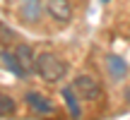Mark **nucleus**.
<instances>
[{
  "label": "nucleus",
  "instance_id": "f257e3e1",
  "mask_svg": "<svg viewBox=\"0 0 130 120\" xmlns=\"http://www.w3.org/2000/svg\"><path fill=\"white\" fill-rule=\"evenodd\" d=\"M34 72L48 84H56L68 74V67L56 53H41L36 55V63H34Z\"/></svg>",
  "mask_w": 130,
  "mask_h": 120
},
{
  "label": "nucleus",
  "instance_id": "f03ea898",
  "mask_svg": "<svg viewBox=\"0 0 130 120\" xmlns=\"http://www.w3.org/2000/svg\"><path fill=\"white\" fill-rule=\"evenodd\" d=\"M72 89L84 101H96V98H101V87H99V82L92 74H79V77H75Z\"/></svg>",
  "mask_w": 130,
  "mask_h": 120
},
{
  "label": "nucleus",
  "instance_id": "7ed1b4c3",
  "mask_svg": "<svg viewBox=\"0 0 130 120\" xmlns=\"http://www.w3.org/2000/svg\"><path fill=\"white\" fill-rule=\"evenodd\" d=\"M46 10L60 24H68L72 19V3L70 0H46Z\"/></svg>",
  "mask_w": 130,
  "mask_h": 120
},
{
  "label": "nucleus",
  "instance_id": "20e7f679",
  "mask_svg": "<svg viewBox=\"0 0 130 120\" xmlns=\"http://www.w3.org/2000/svg\"><path fill=\"white\" fill-rule=\"evenodd\" d=\"M41 14H43L41 0H22V3H19V17H22L27 24L41 22Z\"/></svg>",
  "mask_w": 130,
  "mask_h": 120
},
{
  "label": "nucleus",
  "instance_id": "39448f33",
  "mask_svg": "<svg viewBox=\"0 0 130 120\" xmlns=\"http://www.w3.org/2000/svg\"><path fill=\"white\" fill-rule=\"evenodd\" d=\"M24 101H27V106L31 108V111H36V113H53L51 98H46L43 94H39V91H29L27 96H24Z\"/></svg>",
  "mask_w": 130,
  "mask_h": 120
},
{
  "label": "nucleus",
  "instance_id": "423d86ee",
  "mask_svg": "<svg viewBox=\"0 0 130 120\" xmlns=\"http://www.w3.org/2000/svg\"><path fill=\"white\" fill-rule=\"evenodd\" d=\"M0 58H3L5 67H7V70H12V74H14V77L24 79V77H27V74H29L27 70L22 67V63H19V58L14 55V51H3V53H0Z\"/></svg>",
  "mask_w": 130,
  "mask_h": 120
},
{
  "label": "nucleus",
  "instance_id": "0eeeda50",
  "mask_svg": "<svg viewBox=\"0 0 130 120\" xmlns=\"http://www.w3.org/2000/svg\"><path fill=\"white\" fill-rule=\"evenodd\" d=\"M14 55L19 58V63H22V67L27 70V72H31V70H34L36 55H34V51L27 46V43H17V46H14Z\"/></svg>",
  "mask_w": 130,
  "mask_h": 120
},
{
  "label": "nucleus",
  "instance_id": "6e6552de",
  "mask_svg": "<svg viewBox=\"0 0 130 120\" xmlns=\"http://www.w3.org/2000/svg\"><path fill=\"white\" fill-rule=\"evenodd\" d=\"M106 67H108L113 79H123L128 74V63L123 58H118V55H108L106 58Z\"/></svg>",
  "mask_w": 130,
  "mask_h": 120
},
{
  "label": "nucleus",
  "instance_id": "1a4fd4ad",
  "mask_svg": "<svg viewBox=\"0 0 130 120\" xmlns=\"http://www.w3.org/2000/svg\"><path fill=\"white\" fill-rule=\"evenodd\" d=\"M75 89H70V87H65L63 89V98H65V106L70 108V113H72L75 118H82V108H79V103H77V96H75Z\"/></svg>",
  "mask_w": 130,
  "mask_h": 120
},
{
  "label": "nucleus",
  "instance_id": "9d476101",
  "mask_svg": "<svg viewBox=\"0 0 130 120\" xmlns=\"http://www.w3.org/2000/svg\"><path fill=\"white\" fill-rule=\"evenodd\" d=\"M14 111H17L14 98L7 96V94H0V115H12Z\"/></svg>",
  "mask_w": 130,
  "mask_h": 120
},
{
  "label": "nucleus",
  "instance_id": "9b49d317",
  "mask_svg": "<svg viewBox=\"0 0 130 120\" xmlns=\"http://www.w3.org/2000/svg\"><path fill=\"white\" fill-rule=\"evenodd\" d=\"M128 98H130V89H128Z\"/></svg>",
  "mask_w": 130,
  "mask_h": 120
},
{
  "label": "nucleus",
  "instance_id": "f8f14e48",
  "mask_svg": "<svg viewBox=\"0 0 130 120\" xmlns=\"http://www.w3.org/2000/svg\"><path fill=\"white\" fill-rule=\"evenodd\" d=\"M101 3H108V0H101Z\"/></svg>",
  "mask_w": 130,
  "mask_h": 120
}]
</instances>
